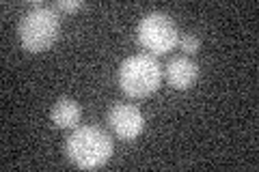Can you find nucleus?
<instances>
[{"label": "nucleus", "instance_id": "nucleus-1", "mask_svg": "<svg viewBox=\"0 0 259 172\" xmlns=\"http://www.w3.org/2000/svg\"><path fill=\"white\" fill-rule=\"evenodd\" d=\"M65 153L78 168H100L110 159L112 140L104 129L95 125H82L67 138Z\"/></svg>", "mask_w": 259, "mask_h": 172}, {"label": "nucleus", "instance_id": "nucleus-2", "mask_svg": "<svg viewBox=\"0 0 259 172\" xmlns=\"http://www.w3.org/2000/svg\"><path fill=\"white\" fill-rule=\"evenodd\" d=\"M61 32V18L54 7L35 3L20 22V41L26 52L48 50Z\"/></svg>", "mask_w": 259, "mask_h": 172}, {"label": "nucleus", "instance_id": "nucleus-3", "mask_svg": "<svg viewBox=\"0 0 259 172\" xmlns=\"http://www.w3.org/2000/svg\"><path fill=\"white\" fill-rule=\"evenodd\" d=\"M162 82L160 63L149 54H134L119 69V86L130 97H147Z\"/></svg>", "mask_w": 259, "mask_h": 172}, {"label": "nucleus", "instance_id": "nucleus-4", "mask_svg": "<svg viewBox=\"0 0 259 172\" xmlns=\"http://www.w3.org/2000/svg\"><path fill=\"white\" fill-rule=\"evenodd\" d=\"M139 41L147 52L164 54L175 47V43L180 41V32L166 13L151 11L139 22Z\"/></svg>", "mask_w": 259, "mask_h": 172}, {"label": "nucleus", "instance_id": "nucleus-5", "mask_svg": "<svg viewBox=\"0 0 259 172\" xmlns=\"http://www.w3.org/2000/svg\"><path fill=\"white\" fill-rule=\"evenodd\" d=\"M108 123L112 132L117 134V138H121V140H134L143 132L145 117L132 103H115L108 110Z\"/></svg>", "mask_w": 259, "mask_h": 172}, {"label": "nucleus", "instance_id": "nucleus-6", "mask_svg": "<svg viewBox=\"0 0 259 172\" xmlns=\"http://www.w3.org/2000/svg\"><path fill=\"white\" fill-rule=\"evenodd\" d=\"M166 80L177 91L190 88L199 78V65L188 56H175L166 63Z\"/></svg>", "mask_w": 259, "mask_h": 172}, {"label": "nucleus", "instance_id": "nucleus-7", "mask_svg": "<svg viewBox=\"0 0 259 172\" xmlns=\"http://www.w3.org/2000/svg\"><path fill=\"white\" fill-rule=\"evenodd\" d=\"M80 117H82L80 103L74 99H67V97L59 99L52 108V121L56 127H76Z\"/></svg>", "mask_w": 259, "mask_h": 172}, {"label": "nucleus", "instance_id": "nucleus-8", "mask_svg": "<svg viewBox=\"0 0 259 172\" xmlns=\"http://www.w3.org/2000/svg\"><path fill=\"white\" fill-rule=\"evenodd\" d=\"M180 45H182V50H184V52L192 54V52H197V50H199L201 41H199L197 35H192V32H184V35L180 37Z\"/></svg>", "mask_w": 259, "mask_h": 172}, {"label": "nucleus", "instance_id": "nucleus-9", "mask_svg": "<svg viewBox=\"0 0 259 172\" xmlns=\"http://www.w3.org/2000/svg\"><path fill=\"white\" fill-rule=\"evenodd\" d=\"M84 3H80V0H59L56 3V9H65V11H74V9H80Z\"/></svg>", "mask_w": 259, "mask_h": 172}]
</instances>
